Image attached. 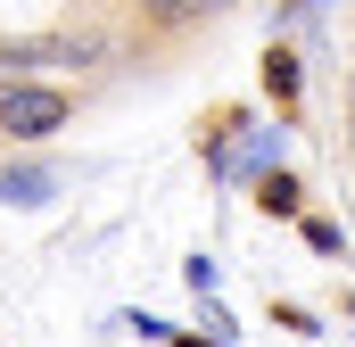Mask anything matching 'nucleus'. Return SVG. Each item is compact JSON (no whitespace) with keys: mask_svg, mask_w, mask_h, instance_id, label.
I'll return each mask as SVG.
<instances>
[{"mask_svg":"<svg viewBox=\"0 0 355 347\" xmlns=\"http://www.w3.org/2000/svg\"><path fill=\"white\" fill-rule=\"evenodd\" d=\"M116 8H124V33H132V67H166L223 25V0H116Z\"/></svg>","mask_w":355,"mask_h":347,"instance_id":"nucleus-1","label":"nucleus"},{"mask_svg":"<svg viewBox=\"0 0 355 347\" xmlns=\"http://www.w3.org/2000/svg\"><path fill=\"white\" fill-rule=\"evenodd\" d=\"M83 116V91H67L58 75H0V141L8 149H42Z\"/></svg>","mask_w":355,"mask_h":347,"instance_id":"nucleus-2","label":"nucleus"},{"mask_svg":"<svg viewBox=\"0 0 355 347\" xmlns=\"http://www.w3.org/2000/svg\"><path fill=\"white\" fill-rule=\"evenodd\" d=\"M58 190H67V166L58 158H25V149L0 158V207H50Z\"/></svg>","mask_w":355,"mask_h":347,"instance_id":"nucleus-3","label":"nucleus"},{"mask_svg":"<svg viewBox=\"0 0 355 347\" xmlns=\"http://www.w3.org/2000/svg\"><path fill=\"white\" fill-rule=\"evenodd\" d=\"M248 133V108H215V116H198V166L207 174H240V141Z\"/></svg>","mask_w":355,"mask_h":347,"instance_id":"nucleus-4","label":"nucleus"},{"mask_svg":"<svg viewBox=\"0 0 355 347\" xmlns=\"http://www.w3.org/2000/svg\"><path fill=\"white\" fill-rule=\"evenodd\" d=\"M257 215H272V223H297V215H306V182H297L289 166H265V174H257Z\"/></svg>","mask_w":355,"mask_h":347,"instance_id":"nucleus-5","label":"nucleus"},{"mask_svg":"<svg viewBox=\"0 0 355 347\" xmlns=\"http://www.w3.org/2000/svg\"><path fill=\"white\" fill-rule=\"evenodd\" d=\"M265 99L281 108V124H297V50L265 42Z\"/></svg>","mask_w":355,"mask_h":347,"instance_id":"nucleus-6","label":"nucleus"},{"mask_svg":"<svg viewBox=\"0 0 355 347\" xmlns=\"http://www.w3.org/2000/svg\"><path fill=\"white\" fill-rule=\"evenodd\" d=\"M297 232H306V248H314V257H339V264H347V232H339L331 215H297Z\"/></svg>","mask_w":355,"mask_h":347,"instance_id":"nucleus-7","label":"nucleus"},{"mask_svg":"<svg viewBox=\"0 0 355 347\" xmlns=\"http://www.w3.org/2000/svg\"><path fill=\"white\" fill-rule=\"evenodd\" d=\"M339 124H347V141H355V67H347V91H339Z\"/></svg>","mask_w":355,"mask_h":347,"instance_id":"nucleus-8","label":"nucleus"},{"mask_svg":"<svg viewBox=\"0 0 355 347\" xmlns=\"http://www.w3.org/2000/svg\"><path fill=\"white\" fill-rule=\"evenodd\" d=\"M306 8H314V0H272V25H297Z\"/></svg>","mask_w":355,"mask_h":347,"instance_id":"nucleus-9","label":"nucleus"}]
</instances>
